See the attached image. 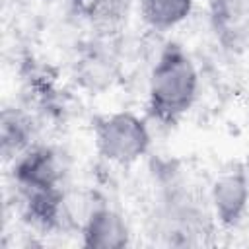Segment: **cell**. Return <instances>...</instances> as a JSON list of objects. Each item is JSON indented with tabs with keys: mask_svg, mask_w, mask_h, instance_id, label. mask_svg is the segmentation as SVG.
I'll return each mask as SVG.
<instances>
[{
	"mask_svg": "<svg viewBox=\"0 0 249 249\" xmlns=\"http://www.w3.org/2000/svg\"><path fill=\"white\" fill-rule=\"evenodd\" d=\"M198 95V70L179 43H167L148 82V115L161 124H175Z\"/></svg>",
	"mask_w": 249,
	"mask_h": 249,
	"instance_id": "cell-1",
	"label": "cell"
},
{
	"mask_svg": "<svg viewBox=\"0 0 249 249\" xmlns=\"http://www.w3.org/2000/svg\"><path fill=\"white\" fill-rule=\"evenodd\" d=\"M93 142L107 161L124 165L140 160L148 152L152 136L144 119L132 111H117L95 121Z\"/></svg>",
	"mask_w": 249,
	"mask_h": 249,
	"instance_id": "cell-2",
	"label": "cell"
},
{
	"mask_svg": "<svg viewBox=\"0 0 249 249\" xmlns=\"http://www.w3.org/2000/svg\"><path fill=\"white\" fill-rule=\"evenodd\" d=\"M16 183L25 193L60 189L62 167L51 148H33L21 154L14 167Z\"/></svg>",
	"mask_w": 249,
	"mask_h": 249,
	"instance_id": "cell-3",
	"label": "cell"
},
{
	"mask_svg": "<svg viewBox=\"0 0 249 249\" xmlns=\"http://www.w3.org/2000/svg\"><path fill=\"white\" fill-rule=\"evenodd\" d=\"M210 200L222 226H235L249 206V181L241 167L224 171L212 185Z\"/></svg>",
	"mask_w": 249,
	"mask_h": 249,
	"instance_id": "cell-4",
	"label": "cell"
},
{
	"mask_svg": "<svg viewBox=\"0 0 249 249\" xmlns=\"http://www.w3.org/2000/svg\"><path fill=\"white\" fill-rule=\"evenodd\" d=\"M128 226L113 208H95L84 222L82 243L93 249H121L128 245Z\"/></svg>",
	"mask_w": 249,
	"mask_h": 249,
	"instance_id": "cell-5",
	"label": "cell"
},
{
	"mask_svg": "<svg viewBox=\"0 0 249 249\" xmlns=\"http://www.w3.org/2000/svg\"><path fill=\"white\" fill-rule=\"evenodd\" d=\"M193 4L195 0H140V14L152 29L165 31L185 21Z\"/></svg>",
	"mask_w": 249,
	"mask_h": 249,
	"instance_id": "cell-6",
	"label": "cell"
},
{
	"mask_svg": "<svg viewBox=\"0 0 249 249\" xmlns=\"http://www.w3.org/2000/svg\"><path fill=\"white\" fill-rule=\"evenodd\" d=\"M29 138V128L25 119L16 113L6 109L2 113L0 121V140H2V154L6 158H16L21 154V150L27 146Z\"/></svg>",
	"mask_w": 249,
	"mask_h": 249,
	"instance_id": "cell-7",
	"label": "cell"
}]
</instances>
